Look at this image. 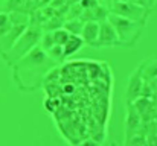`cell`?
<instances>
[{"label":"cell","instance_id":"1","mask_svg":"<svg viewBox=\"0 0 157 146\" xmlns=\"http://www.w3.org/2000/svg\"><path fill=\"white\" fill-rule=\"evenodd\" d=\"M38 40H40V32L37 29L26 28V31L18 37V40L12 44V47L2 55V58L6 61V64L14 66L15 62H18L25 55H28L32 49L37 46Z\"/></svg>","mask_w":157,"mask_h":146},{"label":"cell","instance_id":"2","mask_svg":"<svg viewBox=\"0 0 157 146\" xmlns=\"http://www.w3.org/2000/svg\"><path fill=\"white\" fill-rule=\"evenodd\" d=\"M107 20L113 24V28H114V31H116V34L119 37L121 46H130V44H133L140 37V32L144 29V23L133 21V20L125 18L122 15H117L114 12Z\"/></svg>","mask_w":157,"mask_h":146},{"label":"cell","instance_id":"3","mask_svg":"<svg viewBox=\"0 0 157 146\" xmlns=\"http://www.w3.org/2000/svg\"><path fill=\"white\" fill-rule=\"evenodd\" d=\"M114 46H121L119 37L113 24L108 20H105L99 24V37H98L96 47H114Z\"/></svg>","mask_w":157,"mask_h":146},{"label":"cell","instance_id":"4","mask_svg":"<svg viewBox=\"0 0 157 146\" xmlns=\"http://www.w3.org/2000/svg\"><path fill=\"white\" fill-rule=\"evenodd\" d=\"M79 35H81V38L86 44L96 46L98 44V37H99V23L89 21V23L82 24V31H81Z\"/></svg>","mask_w":157,"mask_h":146},{"label":"cell","instance_id":"5","mask_svg":"<svg viewBox=\"0 0 157 146\" xmlns=\"http://www.w3.org/2000/svg\"><path fill=\"white\" fill-rule=\"evenodd\" d=\"M84 44V41H82V38L81 37H78V35H70V38L66 41V44L63 46V53H64V58H67V56H70V55H73L75 52H78L81 46Z\"/></svg>","mask_w":157,"mask_h":146},{"label":"cell","instance_id":"6","mask_svg":"<svg viewBox=\"0 0 157 146\" xmlns=\"http://www.w3.org/2000/svg\"><path fill=\"white\" fill-rule=\"evenodd\" d=\"M70 35H72V34H70L69 31H66V29H58V31L52 32V37H53L55 44H59V46H64L66 41L70 38Z\"/></svg>","mask_w":157,"mask_h":146},{"label":"cell","instance_id":"7","mask_svg":"<svg viewBox=\"0 0 157 146\" xmlns=\"http://www.w3.org/2000/svg\"><path fill=\"white\" fill-rule=\"evenodd\" d=\"M12 28V21L9 20L8 14H0V38Z\"/></svg>","mask_w":157,"mask_h":146},{"label":"cell","instance_id":"8","mask_svg":"<svg viewBox=\"0 0 157 146\" xmlns=\"http://www.w3.org/2000/svg\"><path fill=\"white\" fill-rule=\"evenodd\" d=\"M81 146H99L96 142H93V140H86V142H82Z\"/></svg>","mask_w":157,"mask_h":146}]
</instances>
